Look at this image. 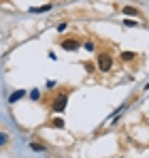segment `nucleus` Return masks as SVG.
Masks as SVG:
<instances>
[{
	"mask_svg": "<svg viewBox=\"0 0 149 158\" xmlns=\"http://www.w3.org/2000/svg\"><path fill=\"white\" fill-rule=\"evenodd\" d=\"M124 26L132 28V26H136V22H134V19H126V22H124Z\"/></svg>",
	"mask_w": 149,
	"mask_h": 158,
	"instance_id": "ddd939ff",
	"label": "nucleus"
},
{
	"mask_svg": "<svg viewBox=\"0 0 149 158\" xmlns=\"http://www.w3.org/2000/svg\"><path fill=\"white\" fill-rule=\"evenodd\" d=\"M6 143H9V135H6V132H0V148L6 145Z\"/></svg>",
	"mask_w": 149,
	"mask_h": 158,
	"instance_id": "9d476101",
	"label": "nucleus"
},
{
	"mask_svg": "<svg viewBox=\"0 0 149 158\" xmlns=\"http://www.w3.org/2000/svg\"><path fill=\"white\" fill-rule=\"evenodd\" d=\"M79 47H81V43H79L77 39H64V41H62V49H64V52H77Z\"/></svg>",
	"mask_w": 149,
	"mask_h": 158,
	"instance_id": "7ed1b4c3",
	"label": "nucleus"
},
{
	"mask_svg": "<svg viewBox=\"0 0 149 158\" xmlns=\"http://www.w3.org/2000/svg\"><path fill=\"white\" fill-rule=\"evenodd\" d=\"M145 90H149V83H147V85H145Z\"/></svg>",
	"mask_w": 149,
	"mask_h": 158,
	"instance_id": "4468645a",
	"label": "nucleus"
},
{
	"mask_svg": "<svg viewBox=\"0 0 149 158\" xmlns=\"http://www.w3.org/2000/svg\"><path fill=\"white\" fill-rule=\"evenodd\" d=\"M30 150H34V152H45V145H41V143H30Z\"/></svg>",
	"mask_w": 149,
	"mask_h": 158,
	"instance_id": "1a4fd4ad",
	"label": "nucleus"
},
{
	"mask_svg": "<svg viewBox=\"0 0 149 158\" xmlns=\"http://www.w3.org/2000/svg\"><path fill=\"white\" fill-rule=\"evenodd\" d=\"M66 103H68V94H60V96H55V98H53L51 109H53L55 113H62V111L66 109Z\"/></svg>",
	"mask_w": 149,
	"mask_h": 158,
	"instance_id": "f03ea898",
	"label": "nucleus"
},
{
	"mask_svg": "<svg viewBox=\"0 0 149 158\" xmlns=\"http://www.w3.org/2000/svg\"><path fill=\"white\" fill-rule=\"evenodd\" d=\"M119 58H122L124 62H132V60L136 58V53H134V52H122V53H119Z\"/></svg>",
	"mask_w": 149,
	"mask_h": 158,
	"instance_id": "423d86ee",
	"label": "nucleus"
},
{
	"mask_svg": "<svg viewBox=\"0 0 149 158\" xmlns=\"http://www.w3.org/2000/svg\"><path fill=\"white\" fill-rule=\"evenodd\" d=\"M24 96H26L24 90H15V92H13V94L9 96V103H11V105H15V103H17V101H22Z\"/></svg>",
	"mask_w": 149,
	"mask_h": 158,
	"instance_id": "20e7f679",
	"label": "nucleus"
},
{
	"mask_svg": "<svg viewBox=\"0 0 149 158\" xmlns=\"http://www.w3.org/2000/svg\"><path fill=\"white\" fill-rule=\"evenodd\" d=\"M83 47H85V49H87V52H94V43H92V41H87V43H85V45H83Z\"/></svg>",
	"mask_w": 149,
	"mask_h": 158,
	"instance_id": "f8f14e48",
	"label": "nucleus"
},
{
	"mask_svg": "<svg viewBox=\"0 0 149 158\" xmlns=\"http://www.w3.org/2000/svg\"><path fill=\"white\" fill-rule=\"evenodd\" d=\"M51 4H45V6H34V9H30V13H45V11H49Z\"/></svg>",
	"mask_w": 149,
	"mask_h": 158,
	"instance_id": "0eeeda50",
	"label": "nucleus"
},
{
	"mask_svg": "<svg viewBox=\"0 0 149 158\" xmlns=\"http://www.w3.org/2000/svg\"><path fill=\"white\" fill-rule=\"evenodd\" d=\"M111 69H113V58H111L109 53H100L98 56V71L109 73Z\"/></svg>",
	"mask_w": 149,
	"mask_h": 158,
	"instance_id": "f257e3e1",
	"label": "nucleus"
},
{
	"mask_svg": "<svg viewBox=\"0 0 149 158\" xmlns=\"http://www.w3.org/2000/svg\"><path fill=\"white\" fill-rule=\"evenodd\" d=\"M38 96H41L38 90H32V92H30V98H32V101H38Z\"/></svg>",
	"mask_w": 149,
	"mask_h": 158,
	"instance_id": "9b49d317",
	"label": "nucleus"
},
{
	"mask_svg": "<svg viewBox=\"0 0 149 158\" xmlns=\"http://www.w3.org/2000/svg\"><path fill=\"white\" fill-rule=\"evenodd\" d=\"M122 11H124V15H132V17H139V15H141V11L134 9V6H124Z\"/></svg>",
	"mask_w": 149,
	"mask_h": 158,
	"instance_id": "39448f33",
	"label": "nucleus"
},
{
	"mask_svg": "<svg viewBox=\"0 0 149 158\" xmlns=\"http://www.w3.org/2000/svg\"><path fill=\"white\" fill-rule=\"evenodd\" d=\"M51 126H53V128H64V120H60V118H55V120L51 122Z\"/></svg>",
	"mask_w": 149,
	"mask_h": 158,
	"instance_id": "6e6552de",
	"label": "nucleus"
}]
</instances>
